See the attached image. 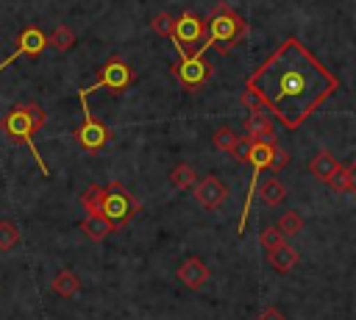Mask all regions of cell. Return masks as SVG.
Returning <instances> with one entry per match:
<instances>
[{
	"label": "cell",
	"mask_w": 356,
	"mask_h": 320,
	"mask_svg": "<svg viewBox=\"0 0 356 320\" xmlns=\"http://www.w3.org/2000/svg\"><path fill=\"white\" fill-rule=\"evenodd\" d=\"M342 173H345V192L348 195H356V161L342 164Z\"/></svg>",
	"instance_id": "27"
},
{
	"label": "cell",
	"mask_w": 356,
	"mask_h": 320,
	"mask_svg": "<svg viewBox=\"0 0 356 320\" xmlns=\"http://www.w3.org/2000/svg\"><path fill=\"white\" fill-rule=\"evenodd\" d=\"M281 242H286V237H284L278 228H261V231H259V245H261L264 250H273V248H278Z\"/></svg>",
	"instance_id": "24"
},
{
	"label": "cell",
	"mask_w": 356,
	"mask_h": 320,
	"mask_svg": "<svg viewBox=\"0 0 356 320\" xmlns=\"http://www.w3.org/2000/svg\"><path fill=\"white\" fill-rule=\"evenodd\" d=\"M339 167H342V164L337 161V156H334L331 150H320V153L309 161V173H312L317 181H323V184H328Z\"/></svg>",
	"instance_id": "13"
},
{
	"label": "cell",
	"mask_w": 356,
	"mask_h": 320,
	"mask_svg": "<svg viewBox=\"0 0 356 320\" xmlns=\"http://www.w3.org/2000/svg\"><path fill=\"white\" fill-rule=\"evenodd\" d=\"M81 231H83L92 242H103L108 234H114V231H117V225H114L111 220L100 217V214H86V217L81 220Z\"/></svg>",
	"instance_id": "15"
},
{
	"label": "cell",
	"mask_w": 356,
	"mask_h": 320,
	"mask_svg": "<svg viewBox=\"0 0 356 320\" xmlns=\"http://www.w3.org/2000/svg\"><path fill=\"white\" fill-rule=\"evenodd\" d=\"M284 237H295L300 228H303V217H300V211H284L281 217H278V225H275Z\"/></svg>",
	"instance_id": "20"
},
{
	"label": "cell",
	"mask_w": 356,
	"mask_h": 320,
	"mask_svg": "<svg viewBox=\"0 0 356 320\" xmlns=\"http://www.w3.org/2000/svg\"><path fill=\"white\" fill-rule=\"evenodd\" d=\"M44 120H47V114H44V109H42L39 103H33V100H28V103H14V106L3 114L0 131L11 139V145H25V147L33 153V159H36V164H39V173H42V175H50V170H47V164H44V159L39 156L36 142H33V136H36V131H42Z\"/></svg>",
	"instance_id": "3"
},
{
	"label": "cell",
	"mask_w": 356,
	"mask_h": 320,
	"mask_svg": "<svg viewBox=\"0 0 356 320\" xmlns=\"http://www.w3.org/2000/svg\"><path fill=\"white\" fill-rule=\"evenodd\" d=\"M206 22H209V33H206V42H203L200 53H206V50L228 53L234 45H239L248 36L245 17L239 11H234L231 6H225V3L214 6V11L206 17Z\"/></svg>",
	"instance_id": "4"
},
{
	"label": "cell",
	"mask_w": 356,
	"mask_h": 320,
	"mask_svg": "<svg viewBox=\"0 0 356 320\" xmlns=\"http://www.w3.org/2000/svg\"><path fill=\"white\" fill-rule=\"evenodd\" d=\"M170 181H172V186H178V189H189V186L197 184V173H195L192 164L181 161V164H175V167L170 170Z\"/></svg>",
	"instance_id": "18"
},
{
	"label": "cell",
	"mask_w": 356,
	"mask_h": 320,
	"mask_svg": "<svg viewBox=\"0 0 356 320\" xmlns=\"http://www.w3.org/2000/svg\"><path fill=\"white\" fill-rule=\"evenodd\" d=\"M19 242V228L11 220H0V250H11Z\"/></svg>",
	"instance_id": "21"
},
{
	"label": "cell",
	"mask_w": 356,
	"mask_h": 320,
	"mask_svg": "<svg viewBox=\"0 0 356 320\" xmlns=\"http://www.w3.org/2000/svg\"><path fill=\"white\" fill-rule=\"evenodd\" d=\"M286 164H289V153H286L284 147H278V145H275V150H273V161H270V170H275V173H278V170H284Z\"/></svg>",
	"instance_id": "28"
},
{
	"label": "cell",
	"mask_w": 356,
	"mask_h": 320,
	"mask_svg": "<svg viewBox=\"0 0 356 320\" xmlns=\"http://www.w3.org/2000/svg\"><path fill=\"white\" fill-rule=\"evenodd\" d=\"M256 198H261V200H264V206H281V203H284V198H286V186H284L278 178H267L264 184H259Z\"/></svg>",
	"instance_id": "16"
},
{
	"label": "cell",
	"mask_w": 356,
	"mask_h": 320,
	"mask_svg": "<svg viewBox=\"0 0 356 320\" xmlns=\"http://www.w3.org/2000/svg\"><path fill=\"white\" fill-rule=\"evenodd\" d=\"M44 47H50V45H47V33H44L42 28H36V25L22 28V31H19V36H17V47H14V53H11V56H6V58H3L0 72H3L6 67H11L19 56H28V58L42 56V53H44Z\"/></svg>",
	"instance_id": "9"
},
{
	"label": "cell",
	"mask_w": 356,
	"mask_h": 320,
	"mask_svg": "<svg viewBox=\"0 0 356 320\" xmlns=\"http://www.w3.org/2000/svg\"><path fill=\"white\" fill-rule=\"evenodd\" d=\"M86 97H89V95L78 92V100H81V109H83V122H81V125H78V131H75V142H78L86 153H97V150H103V147L108 145L111 131H108V125H106V122H100V120L89 111Z\"/></svg>",
	"instance_id": "8"
},
{
	"label": "cell",
	"mask_w": 356,
	"mask_h": 320,
	"mask_svg": "<svg viewBox=\"0 0 356 320\" xmlns=\"http://www.w3.org/2000/svg\"><path fill=\"white\" fill-rule=\"evenodd\" d=\"M206 33H209V22L203 17H197L195 11H184L172 25L170 39H172L178 56H186V53H197L203 47Z\"/></svg>",
	"instance_id": "5"
},
{
	"label": "cell",
	"mask_w": 356,
	"mask_h": 320,
	"mask_svg": "<svg viewBox=\"0 0 356 320\" xmlns=\"http://www.w3.org/2000/svg\"><path fill=\"white\" fill-rule=\"evenodd\" d=\"M134 81H136V72L131 70V64H128L125 58H120V56H108V58L100 64L95 83H92V86H83L81 92L89 95V92H97V89H108V92L120 95V92H125Z\"/></svg>",
	"instance_id": "6"
},
{
	"label": "cell",
	"mask_w": 356,
	"mask_h": 320,
	"mask_svg": "<svg viewBox=\"0 0 356 320\" xmlns=\"http://www.w3.org/2000/svg\"><path fill=\"white\" fill-rule=\"evenodd\" d=\"M231 195V189L217 178V175H206L192 186V198L197 200L200 209H217L222 206V200Z\"/></svg>",
	"instance_id": "10"
},
{
	"label": "cell",
	"mask_w": 356,
	"mask_h": 320,
	"mask_svg": "<svg viewBox=\"0 0 356 320\" xmlns=\"http://www.w3.org/2000/svg\"><path fill=\"white\" fill-rule=\"evenodd\" d=\"M239 103H242L248 111H259V109H264L261 97H259V95H256V89H250L248 83H245V89H242V95H239Z\"/></svg>",
	"instance_id": "25"
},
{
	"label": "cell",
	"mask_w": 356,
	"mask_h": 320,
	"mask_svg": "<svg viewBox=\"0 0 356 320\" xmlns=\"http://www.w3.org/2000/svg\"><path fill=\"white\" fill-rule=\"evenodd\" d=\"M50 287H53L56 295H61V298H72V295H78L81 281H78V275H75L72 270H58Z\"/></svg>",
	"instance_id": "17"
},
{
	"label": "cell",
	"mask_w": 356,
	"mask_h": 320,
	"mask_svg": "<svg viewBox=\"0 0 356 320\" xmlns=\"http://www.w3.org/2000/svg\"><path fill=\"white\" fill-rule=\"evenodd\" d=\"M81 206L86 209V214H100V217L111 220L117 228L128 225L134 220V214L142 209L139 198L120 181H111L106 186L89 184L81 195Z\"/></svg>",
	"instance_id": "2"
},
{
	"label": "cell",
	"mask_w": 356,
	"mask_h": 320,
	"mask_svg": "<svg viewBox=\"0 0 356 320\" xmlns=\"http://www.w3.org/2000/svg\"><path fill=\"white\" fill-rule=\"evenodd\" d=\"M245 134L253 139V142H275V117L267 111V109H259V111H250L248 114V122H245Z\"/></svg>",
	"instance_id": "11"
},
{
	"label": "cell",
	"mask_w": 356,
	"mask_h": 320,
	"mask_svg": "<svg viewBox=\"0 0 356 320\" xmlns=\"http://www.w3.org/2000/svg\"><path fill=\"white\" fill-rule=\"evenodd\" d=\"M175 78H178V83L186 89V92H195V89H200V86H206V81L211 78V72H214V64L206 58V53H186V56H181L175 64H172V70H170Z\"/></svg>",
	"instance_id": "7"
},
{
	"label": "cell",
	"mask_w": 356,
	"mask_h": 320,
	"mask_svg": "<svg viewBox=\"0 0 356 320\" xmlns=\"http://www.w3.org/2000/svg\"><path fill=\"white\" fill-rule=\"evenodd\" d=\"M256 320H286V317L281 314V309H275V306H267V309H261V314H259Z\"/></svg>",
	"instance_id": "29"
},
{
	"label": "cell",
	"mask_w": 356,
	"mask_h": 320,
	"mask_svg": "<svg viewBox=\"0 0 356 320\" xmlns=\"http://www.w3.org/2000/svg\"><path fill=\"white\" fill-rule=\"evenodd\" d=\"M211 145H214L217 150H222V153H231V150H234V145H236V134H234L228 125H222V128H217V131H214Z\"/></svg>",
	"instance_id": "22"
},
{
	"label": "cell",
	"mask_w": 356,
	"mask_h": 320,
	"mask_svg": "<svg viewBox=\"0 0 356 320\" xmlns=\"http://www.w3.org/2000/svg\"><path fill=\"white\" fill-rule=\"evenodd\" d=\"M250 145H253V139L245 134V136H236V145H234V150H231V156L239 161V164H245L248 161V153H250Z\"/></svg>",
	"instance_id": "26"
},
{
	"label": "cell",
	"mask_w": 356,
	"mask_h": 320,
	"mask_svg": "<svg viewBox=\"0 0 356 320\" xmlns=\"http://www.w3.org/2000/svg\"><path fill=\"white\" fill-rule=\"evenodd\" d=\"M267 262L273 264V270H275V273H289V270L300 262V253H298L289 242H281L278 248L267 250Z\"/></svg>",
	"instance_id": "14"
},
{
	"label": "cell",
	"mask_w": 356,
	"mask_h": 320,
	"mask_svg": "<svg viewBox=\"0 0 356 320\" xmlns=\"http://www.w3.org/2000/svg\"><path fill=\"white\" fill-rule=\"evenodd\" d=\"M211 270L209 264L200 259V256H186L181 264H178V281L186 287V289H200L206 281H209Z\"/></svg>",
	"instance_id": "12"
},
{
	"label": "cell",
	"mask_w": 356,
	"mask_h": 320,
	"mask_svg": "<svg viewBox=\"0 0 356 320\" xmlns=\"http://www.w3.org/2000/svg\"><path fill=\"white\" fill-rule=\"evenodd\" d=\"M172 25H175V17L167 14V11H159V14L150 19L153 33H159V36H172Z\"/></svg>",
	"instance_id": "23"
},
{
	"label": "cell",
	"mask_w": 356,
	"mask_h": 320,
	"mask_svg": "<svg viewBox=\"0 0 356 320\" xmlns=\"http://www.w3.org/2000/svg\"><path fill=\"white\" fill-rule=\"evenodd\" d=\"M47 45L53 47V50H58V53H64V50H70L72 45H75V33H72V28H67V25H58L50 36H47Z\"/></svg>",
	"instance_id": "19"
},
{
	"label": "cell",
	"mask_w": 356,
	"mask_h": 320,
	"mask_svg": "<svg viewBox=\"0 0 356 320\" xmlns=\"http://www.w3.org/2000/svg\"><path fill=\"white\" fill-rule=\"evenodd\" d=\"M264 109L289 131L300 128L337 89V75L320 64L298 36L284 39L245 81Z\"/></svg>",
	"instance_id": "1"
}]
</instances>
